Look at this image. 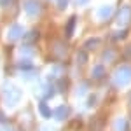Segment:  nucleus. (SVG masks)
Returning <instances> with one entry per match:
<instances>
[{
  "instance_id": "f257e3e1",
  "label": "nucleus",
  "mask_w": 131,
  "mask_h": 131,
  "mask_svg": "<svg viewBox=\"0 0 131 131\" xmlns=\"http://www.w3.org/2000/svg\"><path fill=\"white\" fill-rule=\"evenodd\" d=\"M2 100L5 103V107H9V108L16 107L21 101V89L16 88V84H12V82H5L2 86Z\"/></svg>"
},
{
  "instance_id": "f03ea898",
  "label": "nucleus",
  "mask_w": 131,
  "mask_h": 131,
  "mask_svg": "<svg viewBox=\"0 0 131 131\" xmlns=\"http://www.w3.org/2000/svg\"><path fill=\"white\" fill-rule=\"evenodd\" d=\"M112 82H114L117 88H126V86H129L131 84V67L129 65L119 67V68L115 70V73H114Z\"/></svg>"
},
{
  "instance_id": "7ed1b4c3",
  "label": "nucleus",
  "mask_w": 131,
  "mask_h": 131,
  "mask_svg": "<svg viewBox=\"0 0 131 131\" xmlns=\"http://www.w3.org/2000/svg\"><path fill=\"white\" fill-rule=\"evenodd\" d=\"M23 9L30 18H37L40 14V4H39V0H25Z\"/></svg>"
},
{
  "instance_id": "20e7f679",
  "label": "nucleus",
  "mask_w": 131,
  "mask_h": 131,
  "mask_svg": "<svg viewBox=\"0 0 131 131\" xmlns=\"http://www.w3.org/2000/svg\"><path fill=\"white\" fill-rule=\"evenodd\" d=\"M131 23V7L129 5H124L119 12H117V26L124 28Z\"/></svg>"
},
{
  "instance_id": "39448f33",
  "label": "nucleus",
  "mask_w": 131,
  "mask_h": 131,
  "mask_svg": "<svg viewBox=\"0 0 131 131\" xmlns=\"http://www.w3.org/2000/svg\"><path fill=\"white\" fill-rule=\"evenodd\" d=\"M23 35H25V28L21 25H12L9 28V31H7V39L10 42H16L19 39H23Z\"/></svg>"
},
{
  "instance_id": "423d86ee",
  "label": "nucleus",
  "mask_w": 131,
  "mask_h": 131,
  "mask_svg": "<svg viewBox=\"0 0 131 131\" xmlns=\"http://www.w3.org/2000/svg\"><path fill=\"white\" fill-rule=\"evenodd\" d=\"M35 94L40 96V98H51L52 96V88H51L49 82H42L40 86L35 89Z\"/></svg>"
},
{
  "instance_id": "0eeeda50",
  "label": "nucleus",
  "mask_w": 131,
  "mask_h": 131,
  "mask_svg": "<svg viewBox=\"0 0 131 131\" xmlns=\"http://www.w3.org/2000/svg\"><path fill=\"white\" fill-rule=\"evenodd\" d=\"M112 12H114V9H112L110 5H100V7L96 9V19H100V21L108 19L112 16Z\"/></svg>"
},
{
  "instance_id": "6e6552de",
  "label": "nucleus",
  "mask_w": 131,
  "mask_h": 131,
  "mask_svg": "<svg viewBox=\"0 0 131 131\" xmlns=\"http://www.w3.org/2000/svg\"><path fill=\"white\" fill-rule=\"evenodd\" d=\"M68 114H70V108L67 107V105H60L56 110L52 112V115H54V119L58 122H61V121H65L67 117H68Z\"/></svg>"
},
{
  "instance_id": "1a4fd4ad",
  "label": "nucleus",
  "mask_w": 131,
  "mask_h": 131,
  "mask_svg": "<svg viewBox=\"0 0 131 131\" xmlns=\"http://www.w3.org/2000/svg\"><path fill=\"white\" fill-rule=\"evenodd\" d=\"M114 131H128V122H126V119H122V117L115 119V122H114Z\"/></svg>"
},
{
  "instance_id": "9d476101",
  "label": "nucleus",
  "mask_w": 131,
  "mask_h": 131,
  "mask_svg": "<svg viewBox=\"0 0 131 131\" xmlns=\"http://www.w3.org/2000/svg\"><path fill=\"white\" fill-rule=\"evenodd\" d=\"M39 112H40L42 117H46V119L52 115V112H51V108L47 107V103H46V101H40V105H39Z\"/></svg>"
},
{
  "instance_id": "9b49d317",
  "label": "nucleus",
  "mask_w": 131,
  "mask_h": 131,
  "mask_svg": "<svg viewBox=\"0 0 131 131\" xmlns=\"http://www.w3.org/2000/svg\"><path fill=\"white\" fill-rule=\"evenodd\" d=\"M94 79H101L103 75H105V67L103 65H96L94 68H93V73H91Z\"/></svg>"
},
{
  "instance_id": "f8f14e48",
  "label": "nucleus",
  "mask_w": 131,
  "mask_h": 131,
  "mask_svg": "<svg viewBox=\"0 0 131 131\" xmlns=\"http://www.w3.org/2000/svg\"><path fill=\"white\" fill-rule=\"evenodd\" d=\"M73 30H75V18H70L68 23H67V37H72Z\"/></svg>"
},
{
  "instance_id": "ddd939ff",
  "label": "nucleus",
  "mask_w": 131,
  "mask_h": 131,
  "mask_svg": "<svg viewBox=\"0 0 131 131\" xmlns=\"http://www.w3.org/2000/svg\"><path fill=\"white\" fill-rule=\"evenodd\" d=\"M100 44V39H91V40H88L86 44H84V49L88 51V49H93V47H96Z\"/></svg>"
},
{
  "instance_id": "4468645a",
  "label": "nucleus",
  "mask_w": 131,
  "mask_h": 131,
  "mask_svg": "<svg viewBox=\"0 0 131 131\" xmlns=\"http://www.w3.org/2000/svg\"><path fill=\"white\" fill-rule=\"evenodd\" d=\"M126 35H128V31H119V33H114V39H115V40H121Z\"/></svg>"
},
{
  "instance_id": "2eb2a0df",
  "label": "nucleus",
  "mask_w": 131,
  "mask_h": 131,
  "mask_svg": "<svg viewBox=\"0 0 131 131\" xmlns=\"http://www.w3.org/2000/svg\"><path fill=\"white\" fill-rule=\"evenodd\" d=\"M86 60H88V56H86L84 52H79V63H81V65H82V63H84V61H86Z\"/></svg>"
},
{
  "instance_id": "dca6fc26",
  "label": "nucleus",
  "mask_w": 131,
  "mask_h": 131,
  "mask_svg": "<svg viewBox=\"0 0 131 131\" xmlns=\"http://www.w3.org/2000/svg\"><path fill=\"white\" fill-rule=\"evenodd\" d=\"M67 2H68V0H58V7H60V9H65V7H67Z\"/></svg>"
},
{
  "instance_id": "f3484780",
  "label": "nucleus",
  "mask_w": 131,
  "mask_h": 131,
  "mask_svg": "<svg viewBox=\"0 0 131 131\" xmlns=\"http://www.w3.org/2000/svg\"><path fill=\"white\" fill-rule=\"evenodd\" d=\"M10 4H12V0H0V5H2V7H7Z\"/></svg>"
},
{
  "instance_id": "a211bd4d",
  "label": "nucleus",
  "mask_w": 131,
  "mask_h": 131,
  "mask_svg": "<svg viewBox=\"0 0 131 131\" xmlns=\"http://www.w3.org/2000/svg\"><path fill=\"white\" fill-rule=\"evenodd\" d=\"M73 2H75L77 5H86V4H88L89 0H73Z\"/></svg>"
},
{
  "instance_id": "6ab92c4d",
  "label": "nucleus",
  "mask_w": 131,
  "mask_h": 131,
  "mask_svg": "<svg viewBox=\"0 0 131 131\" xmlns=\"http://www.w3.org/2000/svg\"><path fill=\"white\" fill-rule=\"evenodd\" d=\"M0 131H12L9 126H0Z\"/></svg>"
},
{
  "instance_id": "aec40b11",
  "label": "nucleus",
  "mask_w": 131,
  "mask_h": 131,
  "mask_svg": "<svg viewBox=\"0 0 131 131\" xmlns=\"http://www.w3.org/2000/svg\"><path fill=\"white\" fill-rule=\"evenodd\" d=\"M126 56H131V46L128 47V49H126Z\"/></svg>"
},
{
  "instance_id": "412c9836",
  "label": "nucleus",
  "mask_w": 131,
  "mask_h": 131,
  "mask_svg": "<svg viewBox=\"0 0 131 131\" xmlns=\"http://www.w3.org/2000/svg\"><path fill=\"white\" fill-rule=\"evenodd\" d=\"M40 131H52V129H51V128H42Z\"/></svg>"
}]
</instances>
